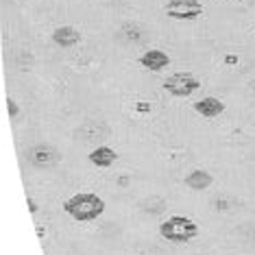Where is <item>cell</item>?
Masks as SVG:
<instances>
[{
    "label": "cell",
    "mask_w": 255,
    "mask_h": 255,
    "mask_svg": "<svg viewBox=\"0 0 255 255\" xmlns=\"http://www.w3.org/2000/svg\"><path fill=\"white\" fill-rule=\"evenodd\" d=\"M63 212L74 220H79V223H90V220H96L105 212V201L92 192H81L63 203Z\"/></svg>",
    "instance_id": "cell-1"
},
{
    "label": "cell",
    "mask_w": 255,
    "mask_h": 255,
    "mask_svg": "<svg viewBox=\"0 0 255 255\" xmlns=\"http://www.w3.org/2000/svg\"><path fill=\"white\" fill-rule=\"evenodd\" d=\"M159 234L170 242H190L199 236V225L188 216H170L159 225Z\"/></svg>",
    "instance_id": "cell-2"
},
{
    "label": "cell",
    "mask_w": 255,
    "mask_h": 255,
    "mask_svg": "<svg viewBox=\"0 0 255 255\" xmlns=\"http://www.w3.org/2000/svg\"><path fill=\"white\" fill-rule=\"evenodd\" d=\"M199 88H201V81L190 72H175L168 79H164V90L170 92V94L177 96V98L192 96Z\"/></svg>",
    "instance_id": "cell-3"
},
{
    "label": "cell",
    "mask_w": 255,
    "mask_h": 255,
    "mask_svg": "<svg viewBox=\"0 0 255 255\" xmlns=\"http://www.w3.org/2000/svg\"><path fill=\"white\" fill-rule=\"evenodd\" d=\"M203 11H205V7H203L199 0H168V4H166L168 18L183 20V22L201 18Z\"/></svg>",
    "instance_id": "cell-4"
},
{
    "label": "cell",
    "mask_w": 255,
    "mask_h": 255,
    "mask_svg": "<svg viewBox=\"0 0 255 255\" xmlns=\"http://www.w3.org/2000/svg\"><path fill=\"white\" fill-rule=\"evenodd\" d=\"M140 66H144L146 70H153V72H159V70H164V68L170 63V57H168L164 50H159V48H153V50H146L140 59Z\"/></svg>",
    "instance_id": "cell-5"
},
{
    "label": "cell",
    "mask_w": 255,
    "mask_h": 255,
    "mask_svg": "<svg viewBox=\"0 0 255 255\" xmlns=\"http://www.w3.org/2000/svg\"><path fill=\"white\" fill-rule=\"evenodd\" d=\"M194 112H199L201 116H205V118H216V116L225 112V103L216 96H205L194 103Z\"/></svg>",
    "instance_id": "cell-6"
},
{
    "label": "cell",
    "mask_w": 255,
    "mask_h": 255,
    "mask_svg": "<svg viewBox=\"0 0 255 255\" xmlns=\"http://www.w3.org/2000/svg\"><path fill=\"white\" fill-rule=\"evenodd\" d=\"M53 42L61 48H72L81 42V33L74 26H59L53 31Z\"/></svg>",
    "instance_id": "cell-7"
},
{
    "label": "cell",
    "mask_w": 255,
    "mask_h": 255,
    "mask_svg": "<svg viewBox=\"0 0 255 255\" xmlns=\"http://www.w3.org/2000/svg\"><path fill=\"white\" fill-rule=\"evenodd\" d=\"M90 161L96 168H109L112 164L118 161V153H116L114 148H109V146H98V148H94L90 153Z\"/></svg>",
    "instance_id": "cell-8"
},
{
    "label": "cell",
    "mask_w": 255,
    "mask_h": 255,
    "mask_svg": "<svg viewBox=\"0 0 255 255\" xmlns=\"http://www.w3.org/2000/svg\"><path fill=\"white\" fill-rule=\"evenodd\" d=\"M214 183V177L203 168H194L188 177H185V185L192 190H207Z\"/></svg>",
    "instance_id": "cell-9"
},
{
    "label": "cell",
    "mask_w": 255,
    "mask_h": 255,
    "mask_svg": "<svg viewBox=\"0 0 255 255\" xmlns=\"http://www.w3.org/2000/svg\"><path fill=\"white\" fill-rule=\"evenodd\" d=\"M9 109H11V116H15V114H18V107H15V103L11 101V98H9Z\"/></svg>",
    "instance_id": "cell-10"
},
{
    "label": "cell",
    "mask_w": 255,
    "mask_h": 255,
    "mask_svg": "<svg viewBox=\"0 0 255 255\" xmlns=\"http://www.w3.org/2000/svg\"><path fill=\"white\" fill-rule=\"evenodd\" d=\"M28 210H31L33 214L37 212V205H35V201H31V199H28Z\"/></svg>",
    "instance_id": "cell-11"
}]
</instances>
